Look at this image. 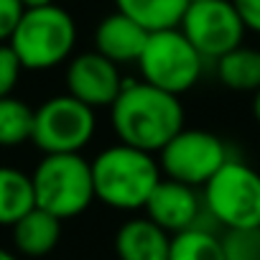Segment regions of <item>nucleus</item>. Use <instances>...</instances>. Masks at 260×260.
<instances>
[{"instance_id": "obj_21", "label": "nucleus", "mask_w": 260, "mask_h": 260, "mask_svg": "<svg viewBox=\"0 0 260 260\" xmlns=\"http://www.w3.org/2000/svg\"><path fill=\"white\" fill-rule=\"evenodd\" d=\"M21 61L13 54V49L8 44H0V97H8L13 94L18 79H21Z\"/></svg>"}, {"instance_id": "obj_24", "label": "nucleus", "mask_w": 260, "mask_h": 260, "mask_svg": "<svg viewBox=\"0 0 260 260\" xmlns=\"http://www.w3.org/2000/svg\"><path fill=\"white\" fill-rule=\"evenodd\" d=\"M23 11H34V8H46V6H54V0H21Z\"/></svg>"}, {"instance_id": "obj_8", "label": "nucleus", "mask_w": 260, "mask_h": 260, "mask_svg": "<svg viewBox=\"0 0 260 260\" xmlns=\"http://www.w3.org/2000/svg\"><path fill=\"white\" fill-rule=\"evenodd\" d=\"M230 161L227 146L219 136L202 127H184L158 151V166L166 179L186 186H204Z\"/></svg>"}, {"instance_id": "obj_3", "label": "nucleus", "mask_w": 260, "mask_h": 260, "mask_svg": "<svg viewBox=\"0 0 260 260\" xmlns=\"http://www.w3.org/2000/svg\"><path fill=\"white\" fill-rule=\"evenodd\" d=\"M77 44L74 18L61 6L23 11L8 46L28 72H46L69 61Z\"/></svg>"}, {"instance_id": "obj_5", "label": "nucleus", "mask_w": 260, "mask_h": 260, "mask_svg": "<svg viewBox=\"0 0 260 260\" xmlns=\"http://www.w3.org/2000/svg\"><path fill=\"white\" fill-rule=\"evenodd\" d=\"M204 212L224 230L260 227V171L230 158L204 186Z\"/></svg>"}, {"instance_id": "obj_16", "label": "nucleus", "mask_w": 260, "mask_h": 260, "mask_svg": "<svg viewBox=\"0 0 260 260\" xmlns=\"http://www.w3.org/2000/svg\"><path fill=\"white\" fill-rule=\"evenodd\" d=\"M36 207L34 181L26 171L0 166V227H13Z\"/></svg>"}, {"instance_id": "obj_20", "label": "nucleus", "mask_w": 260, "mask_h": 260, "mask_svg": "<svg viewBox=\"0 0 260 260\" xmlns=\"http://www.w3.org/2000/svg\"><path fill=\"white\" fill-rule=\"evenodd\" d=\"M224 260H260V227L227 230L222 237Z\"/></svg>"}, {"instance_id": "obj_14", "label": "nucleus", "mask_w": 260, "mask_h": 260, "mask_svg": "<svg viewBox=\"0 0 260 260\" xmlns=\"http://www.w3.org/2000/svg\"><path fill=\"white\" fill-rule=\"evenodd\" d=\"M11 230L16 250L26 257H44L61 240V219L39 207H34L26 217H21Z\"/></svg>"}, {"instance_id": "obj_10", "label": "nucleus", "mask_w": 260, "mask_h": 260, "mask_svg": "<svg viewBox=\"0 0 260 260\" xmlns=\"http://www.w3.org/2000/svg\"><path fill=\"white\" fill-rule=\"evenodd\" d=\"M122 77L117 64L102 54L84 51L69 59L67 64V94L84 102L87 107H110L122 89Z\"/></svg>"}, {"instance_id": "obj_19", "label": "nucleus", "mask_w": 260, "mask_h": 260, "mask_svg": "<svg viewBox=\"0 0 260 260\" xmlns=\"http://www.w3.org/2000/svg\"><path fill=\"white\" fill-rule=\"evenodd\" d=\"M34 136V107L8 94L0 97V148H16L31 143Z\"/></svg>"}, {"instance_id": "obj_6", "label": "nucleus", "mask_w": 260, "mask_h": 260, "mask_svg": "<svg viewBox=\"0 0 260 260\" xmlns=\"http://www.w3.org/2000/svg\"><path fill=\"white\" fill-rule=\"evenodd\" d=\"M138 69L143 82L181 97L202 79L204 59L181 34V28H166L148 34Z\"/></svg>"}, {"instance_id": "obj_2", "label": "nucleus", "mask_w": 260, "mask_h": 260, "mask_svg": "<svg viewBox=\"0 0 260 260\" xmlns=\"http://www.w3.org/2000/svg\"><path fill=\"white\" fill-rule=\"evenodd\" d=\"M89 166L94 199L120 212L143 209L151 191L164 176L158 158H153V153L125 143L105 148L94 156Z\"/></svg>"}, {"instance_id": "obj_17", "label": "nucleus", "mask_w": 260, "mask_h": 260, "mask_svg": "<svg viewBox=\"0 0 260 260\" xmlns=\"http://www.w3.org/2000/svg\"><path fill=\"white\" fill-rule=\"evenodd\" d=\"M217 79L235 92H257L260 89V49L237 46L219 56L217 61Z\"/></svg>"}, {"instance_id": "obj_4", "label": "nucleus", "mask_w": 260, "mask_h": 260, "mask_svg": "<svg viewBox=\"0 0 260 260\" xmlns=\"http://www.w3.org/2000/svg\"><path fill=\"white\" fill-rule=\"evenodd\" d=\"M36 207L64 219L79 217L94 202L92 166L82 153H51L44 156L31 174Z\"/></svg>"}, {"instance_id": "obj_7", "label": "nucleus", "mask_w": 260, "mask_h": 260, "mask_svg": "<svg viewBox=\"0 0 260 260\" xmlns=\"http://www.w3.org/2000/svg\"><path fill=\"white\" fill-rule=\"evenodd\" d=\"M94 110L72 94H56L34 110L31 143L44 153H79L94 138Z\"/></svg>"}, {"instance_id": "obj_11", "label": "nucleus", "mask_w": 260, "mask_h": 260, "mask_svg": "<svg viewBox=\"0 0 260 260\" xmlns=\"http://www.w3.org/2000/svg\"><path fill=\"white\" fill-rule=\"evenodd\" d=\"M143 209H146V217L153 219L161 230H166L169 235H176V232L199 227V219L204 214V202L194 186L161 176V181L151 191Z\"/></svg>"}, {"instance_id": "obj_15", "label": "nucleus", "mask_w": 260, "mask_h": 260, "mask_svg": "<svg viewBox=\"0 0 260 260\" xmlns=\"http://www.w3.org/2000/svg\"><path fill=\"white\" fill-rule=\"evenodd\" d=\"M189 0H115V11L141 23L148 34L179 28Z\"/></svg>"}, {"instance_id": "obj_25", "label": "nucleus", "mask_w": 260, "mask_h": 260, "mask_svg": "<svg viewBox=\"0 0 260 260\" xmlns=\"http://www.w3.org/2000/svg\"><path fill=\"white\" fill-rule=\"evenodd\" d=\"M252 117H255V122L260 125V89L252 92Z\"/></svg>"}, {"instance_id": "obj_1", "label": "nucleus", "mask_w": 260, "mask_h": 260, "mask_svg": "<svg viewBox=\"0 0 260 260\" xmlns=\"http://www.w3.org/2000/svg\"><path fill=\"white\" fill-rule=\"evenodd\" d=\"M110 120L120 143L158 153L179 130H184V105L176 94L143 79H127L110 105Z\"/></svg>"}, {"instance_id": "obj_23", "label": "nucleus", "mask_w": 260, "mask_h": 260, "mask_svg": "<svg viewBox=\"0 0 260 260\" xmlns=\"http://www.w3.org/2000/svg\"><path fill=\"white\" fill-rule=\"evenodd\" d=\"M245 31L260 34V0H232Z\"/></svg>"}, {"instance_id": "obj_22", "label": "nucleus", "mask_w": 260, "mask_h": 260, "mask_svg": "<svg viewBox=\"0 0 260 260\" xmlns=\"http://www.w3.org/2000/svg\"><path fill=\"white\" fill-rule=\"evenodd\" d=\"M23 16L21 0H0V44H8Z\"/></svg>"}, {"instance_id": "obj_26", "label": "nucleus", "mask_w": 260, "mask_h": 260, "mask_svg": "<svg viewBox=\"0 0 260 260\" xmlns=\"http://www.w3.org/2000/svg\"><path fill=\"white\" fill-rule=\"evenodd\" d=\"M0 260H18V255H13V252L6 250V247H0Z\"/></svg>"}, {"instance_id": "obj_12", "label": "nucleus", "mask_w": 260, "mask_h": 260, "mask_svg": "<svg viewBox=\"0 0 260 260\" xmlns=\"http://www.w3.org/2000/svg\"><path fill=\"white\" fill-rule=\"evenodd\" d=\"M146 41H148V31L120 11L105 16L94 28V51L117 67L138 64Z\"/></svg>"}, {"instance_id": "obj_13", "label": "nucleus", "mask_w": 260, "mask_h": 260, "mask_svg": "<svg viewBox=\"0 0 260 260\" xmlns=\"http://www.w3.org/2000/svg\"><path fill=\"white\" fill-rule=\"evenodd\" d=\"M171 235L148 217L127 219L115 232L117 260H166Z\"/></svg>"}, {"instance_id": "obj_18", "label": "nucleus", "mask_w": 260, "mask_h": 260, "mask_svg": "<svg viewBox=\"0 0 260 260\" xmlns=\"http://www.w3.org/2000/svg\"><path fill=\"white\" fill-rule=\"evenodd\" d=\"M166 260H224L222 237H217L207 227H191L171 235L169 257Z\"/></svg>"}, {"instance_id": "obj_9", "label": "nucleus", "mask_w": 260, "mask_h": 260, "mask_svg": "<svg viewBox=\"0 0 260 260\" xmlns=\"http://www.w3.org/2000/svg\"><path fill=\"white\" fill-rule=\"evenodd\" d=\"M179 28L189 39V44L202 54L204 61H217L227 51L237 49L245 39V26L232 0L189 3Z\"/></svg>"}, {"instance_id": "obj_27", "label": "nucleus", "mask_w": 260, "mask_h": 260, "mask_svg": "<svg viewBox=\"0 0 260 260\" xmlns=\"http://www.w3.org/2000/svg\"><path fill=\"white\" fill-rule=\"evenodd\" d=\"M189 3H202V0H189Z\"/></svg>"}]
</instances>
